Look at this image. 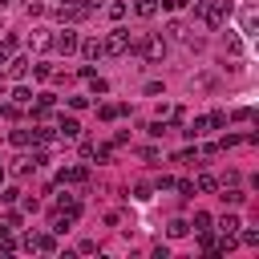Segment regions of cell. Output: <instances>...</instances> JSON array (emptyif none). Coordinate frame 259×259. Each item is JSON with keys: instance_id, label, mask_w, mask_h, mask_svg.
I'll list each match as a JSON object with an SVG mask.
<instances>
[{"instance_id": "6da1fadb", "label": "cell", "mask_w": 259, "mask_h": 259, "mask_svg": "<svg viewBox=\"0 0 259 259\" xmlns=\"http://www.w3.org/2000/svg\"><path fill=\"white\" fill-rule=\"evenodd\" d=\"M194 16H198L206 28H223L227 16H231V4H227V0H194Z\"/></svg>"}, {"instance_id": "7a4b0ae2", "label": "cell", "mask_w": 259, "mask_h": 259, "mask_svg": "<svg viewBox=\"0 0 259 259\" xmlns=\"http://www.w3.org/2000/svg\"><path fill=\"white\" fill-rule=\"evenodd\" d=\"M130 53H142L150 65H158V61L166 57V40H162V36H138V40L130 45Z\"/></svg>"}, {"instance_id": "3957f363", "label": "cell", "mask_w": 259, "mask_h": 259, "mask_svg": "<svg viewBox=\"0 0 259 259\" xmlns=\"http://www.w3.org/2000/svg\"><path fill=\"white\" fill-rule=\"evenodd\" d=\"M130 45H134L130 28H109V32H105V40H101V49H105L109 57H125V53H130Z\"/></svg>"}, {"instance_id": "277c9868", "label": "cell", "mask_w": 259, "mask_h": 259, "mask_svg": "<svg viewBox=\"0 0 259 259\" xmlns=\"http://www.w3.org/2000/svg\"><path fill=\"white\" fill-rule=\"evenodd\" d=\"M77 45H81V36H77L73 28L53 32V49H57V53H65V57H69V53H77Z\"/></svg>"}, {"instance_id": "5b68a950", "label": "cell", "mask_w": 259, "mask_h": 259, "mask_svg": "<svg viewBox=\"0 0 259 259\" xmlns=\"http://www.w3.org/2000/svg\"><path fill=\"white\" fill-rule=\"evenodd\" d=\"M57 16H61V24H77V20H85L89 12L81 8V0H65V4L57 8Z\"/></svg>"}, {"instance_id": "8992f818", "label": "cell", "mask_w": 259, "mask_h": 259, "mask_svg": "<svg viewBox=\"0 0 259 259\" xmlns=\"http://www.w3.org/2000/svg\"><path fill=\"white\" fill-rule=\"evenodd\" d=\"M28 69H32L28 57H8V61H4V73H8V77H24Z\"/></svg>"}, {"instance_id": "52a82bcc", "label": "cell", "mask_w": 259, "mask_h": 259, "mask_svg": "<svg viewBox=\"0 0 259 259\" xmlns=\"http://www.w3.org/2000/svg\"><path fill=\"white\" fill-rule=\"evenodd\" d=\"M49 45H53V32H45V28H32V32H28V49L40 53V49H49Z\"/></svg>"}, {"instance_id": "ba28073f", "label": "cell", "mask_w": 259, "mask_h": 259, "mask_svg": "<svg viewBox=\"0 0 259 259\" xmlns=\"http://www.w3.org/2000/svg\"><path fill=\"white\" fill-rule=\"evenodd\" d=\"M61 182H69V186H81V182H89V170H85V166H73V170H61Z\"/></svg>"}, {"instance_id": "9c48e42d", "label": "cell", "mask_w": 259, "mask_h": 259, "mask_svg": "<svg viewBox=\"0 0 259 259\" xmlns=\"http://www.w3.org/2000/svg\"><path fill=\"white\" fill-rule=\"evenodd\" d=\"M239 20H243V36H255V24H259V12H255L251 4L243 8V16H239Z\"/></svg>"}, {"instance_id": "30bf717a", "label": "cell", "mask_w": 259, "mask_h": 259, "mask_svg": "<svg viewBox=\"0 0 259 259\" xmlns=\"http://www.w3.org/2000/svg\"><path fill=\"white\" fill-rule=\"evenodd\" d=\"M77 49L85 53V61H97V57H105V49H101V40H97V36H93V40H81Z\"/></svg>"}, {"instance_id": "8fae6325", "label": "cell", "mask_w": 259, "mask_h": 259, "mask_svg": "<svg viewBox=\"0 0 259 259\" xmlns=\"http://www.w3.org/2000/svg\"><path fill=\"white\" fill-rule=\"evenodd\" d=\"M121 113H130V109H125V105H109V101L97 105V117H101V121H113V117H121Z\"/></svg>"}, {"instance_id": "7c38bea8", "label": "cell", "mask_w": 259, "mask_h": 259, "mask_svg": "<svg viewBox=\"0 0 259 259\" xmlns=\"http://www.w3.org/2000/svg\"><path fill=\"white\" fill-rule=\"evenodd\" d=\"M214 186H219V178H214V174H198V178H194V190H202V194H210Z\"/></svg>"}, {"instance_id": "4fadbf2b", "label": "cell", "mask_w": 259, "mask_h": 259, "mask_svg": "<svg viewBox=\"0 0 259 259\" xmlns=\"http://www.w3.org/2000/svg\"><path fill=\"white\" fill-rule=\"evenodd\" d=\"M134 12H138L142 20H150V16L158 12V0H138V4H134Z\"/></svg>"}, {"instance_id": "5bb4252c", "label": "cell", "mask_w": 259, "mask_h": 259, "mask_svg": "<svg viewBox=\"0 0 259 259\" xmlns=\"http://www.w3.org/2000/svg\"><path fill=\"white\" fill-rule=\"evenodd\" d=\"M12 101H16V105H32V89H28V85H16V89H12Z\"/></svg>"}, {"instance_id": "9a60e30c", "label": "cell", "mask_w": 259, "mask_h": 259, "mask_svg": "<svg viewBox=\"0 0 259 259\" xmlns=\"http://www.w3.org/2000/svg\"><path fill=\"white\" fill-rule=\"evenodd\" d=\"M57 130H61V138H77V134H81V125H77L73 117H61V125H57Z\"/></svg>"}, {"instance_id": "2e32d148", "label": "cell", "mask_w": 259, "mask_h": 259, "mask_svg": "<svg viewBox=\"0 0 259 259\" xmlns=\"http://www.w3.org/2000/svg\"><path fill=\"white\" fill-rule=\"evenodd\" d=\"M206 130H210V117H194V125L182 130V134H186V138H198V134H206Z\"/></svg>"}, {"instance_id": "e0dca14e", "label": "cell", "mask_w": 259, "mask_h": 259, "mask_svg": "<svg viewBox=\"0 0 259 259\" xmlns=\"http://www.w3.org/2000/svg\"><path fill=\"white\" fill-rule=\"evenodd\" d=\"M8 142H12V146H32V130H12Z\"/></svg>"}, {"instance_id": "ac0fdd59", "label": "cell", "mask_w": 259, "mask_h": 259, "mask_svg": "<svg viewBox=\"0 0 259 259\" xmlns=\"http://www.w3.org/2000/svg\"><path fill=\"white\" fill-rule=\"evenodd\" d=\"M239 227H243V223H239L235 214H223V219H219V231H223V235H235Z\"/></svg>"}, {"instance_id": "d6986e66", "label": "cell", "mask_w": 259, "mask_h": 259, "mask_svg": "<svg viewBox=\"0 0 259 259\" xmlns=\"http://www.w3.org/2000/svg\"><path fill=\"white\" fill-rule=\"evenodd\" d=\"M210 223H214V219H210L206 210H198V214L190 219V227H194V231H210Z\"/></svg>"}, {"instance_id": "ffe728a7", "label": "cell", "mask_w": 259, "mask_h": 259, "mask_svg": "<svg viewBox=\"0 0 259 259\" xmlns=\"http://www.w3.org/2000/svg\"><path fill=\"white\" fill-rule=\"evenodd\" d=\"M166 231H170V239H182V235L190 231V223H186V219H174V223H170Z\"/></svg>"}, {"instance_id": "44dd1931", "label": "cell", "mask_w": 259, "mask_h": 259, "mask_svg": "<svg viewBox=\"0 0 259 259\" xmlns=\"http://www.w3.org/2000/svg\"><path fill=\"white\" fill-rule=\"evenodd\" d=\"M235 235H239V239H243V243H247V247H259V231H251V227H247V231H243V227H239V231H235Z\"/></svg>"}, {"instance_id": "7402d4cb", "label": "cell", "mask_w": 259, "mask_h": 259, "mask_svg": "<svg viewBox=\"0 0 259 259\" xmlns=\"http://www.w3.org/2000/svg\"><path fill=\"white\" fill-rule=\"evenodd\" d=\"M36 251H57V239L53 235H36Z\"/></svg>"}, {"instance_id": "603a6c76", "label": "cell", "mask_w": 259, "mask_h": 259, "mask_svg": "<svg viewBox=\"0 0 259 259\" xmlns=\"http://www.w3.org/2000/svg\"><path fill=\"white\" fill-rule=\"evenodd\" d=\"M182 32H186L182 20H170V24H166V36H178V40H182Z\"/></svg>"}, {"instance_id": "cb8c5ba5", "label": "cell", "mask_w": 259, "mask_h": 259, "mask_svg": "<svg viewBox=\"0 0 259 259\" xmlns=\"http://www.w3.org/2000/svg\"><path fill=\"white\" fill-rule=\"evenodd\" d=\"M32 170H36V158H20L16 162V174H32Z\"/></svg>"}, {"instance_id": "d4e9b609", "label": "cell", "mask_w": 259, "mask_h": 259, "mask_svg": "<svg viewBox=\"0 0 259 259\" xmlns=\"http://www.w3.org/2000/svg\"><path fill=\"white\" fill-rule=\"evenodd\" d=\"M231 117H235V121H251V117H255V109H251V105H243V109H235Z\"/></svg>"}, {"instance_id": "484cf974", "label": "cell", "mask_w": 259, "mask_h": 259, "mask_svg": "<svg viewBox=\"0 0 259 259\" xmlns=\"http://www.w3.org/2000/svg\"><path fill=\"white\" fill-rule=\"evenodd\" d=\"M243 198H247V194H243V190H227V194H223V202H231V206H239V202H243Z\"/></svg>"}, {"instance_id": "4316f807", "label": "cell", "mask_w": 259, "mask_h": 259, "mask_svg": "<svg viewBox=\"0 0 259 259\" xmlns=\"http://www.w3.org/2000/svg\"><path fill=\"white\" fill-rule=\"evenodd\" d=\"M89 85H93V93H109V81H101V77H89Z\"/></svg>"}, {"instance_id": "83f0119b", "label": "cell", "mask_w": 259, "mask_h": 259, "mask_svg": "<svg viewBox=\"0 0 259 259\" xmlns=\"http://www.w3.org/2000/svg\"><path fill=\"white\" fill-rule=\"evenodd\" d=\"M109 16H113V20H121V16H125V4H121V0H117V4H109Z\"/></svg>"}, {"instance_id": "f1b7e54d", "label": "cell", "mask_w": 259, "mask_h": 259, "mask_svg": "<svg viewBox=\"0 0 259 259\" xmlns=\"http://www.w3.org/2000/svg\"><path fill=\"white\" fill-rule=\"evenodd\" d=\"M227 49H231V53L239 57V53H243V40H239V36H227Z\"/></svg>"}, {"instance_id": "f546056e", "label": "cell", "mask_w": 259, "mask_h": 259, "mask_svg": "<svg viewBox=\"0 0 259 259\" xmlns=\"http://www.w3.org/2000/svg\"><path fill=\"white\" fill-rule=\"evenodd\" d=\"M190 0H162V8H170V12H178V8H186Z\"/></svg>"}, {"instance_id": "4dcf8cb0", "label": "cell", "mask_w": 259, "mask_h": 259, "mask_svg": "<svg viewBox=\"0 0 259 259\" xmlns=\"http://www.w3.org/2000/svg\"><path fill=\"white\" fill-rule=\"evenodd\" d=\"M8 57H12V40H0V65H4Z\"/></svg>"}, {"instance_id": "1f68e13d", "label": "cell", "mask_w": 259, "mask_h": 259, "mask_svg": "<svg viewBox=\"0 0 259 259\" xmlns=\"http://www.w3.org/2000/svg\"><path fill=\"white\" fill-rule=\"evenodd\" d=\"M81 8H85V12H93V8H101V0H81Z\"/></svg>"}, {"instance_id": "d6a6232c", "label": "cell", "mask_w": 259, "mask_h": 259, "mask_svg": "<svg viewBox=\"0 0 259 259\" xmlns=\"http://www.w3.org/2000/svg\"><path fill=\"white\" fill-rule=\"evenodd\" d=\"M0 4H4V0H0Z\"/></svg>"}]
</instances>
